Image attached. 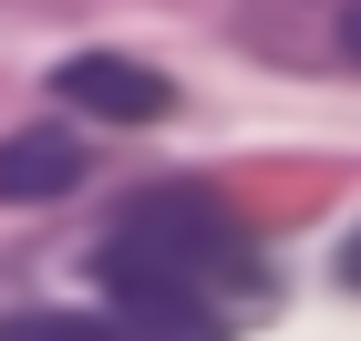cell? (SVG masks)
<instances>
[{"label": "cell", "instance_id": "cell-1", "mask_svg": "<svg viewBox=\"0 0 361 341\" xmlns=\"http://www.w3.org/2000/svg\"><path fill=\"white\" fill-rule=\"evenodd\" d=\"M258 238L227 217V197L207 186H145L124 207V227L104 238V289L124 300V321L145 311H217V289H258Z\"/></svg>", "mask_w": 361, "mask_h": 341}, {"label": "cell", "instance_id": "cell-2", "mask_svg": "<svg viewBox=\"0 0 361 341\" xmlns=\"http://www.w3.org/2000/svg\"><path fill=\"white\" fill-rule=\"evenodd\" d=\"M52 93L73 114H93V124H155V114L176 104V83L155 73V62H135V52H73L52 73Z\"/></svg>", "mask_w": 361, "mask_h": 341}, {"label": "cell", "instance_id": "cell-3", "mask_svg": "<svg viewBox=\"0 0 361 341\" xmlns=\"http://www.w3.org/2000/svg\"><path fill=\"white\" fill-rule=\"evenodd\" d=\"M93 145L62 135V124H31V135L0 145V197H62V186H83Z\"/></svg>", "mask_w": 361, "mask_h": 341}, {"label": "cell", "instance_id": "cell-4", "mask_svg": "<svg viewBox=\"0 0 361 341\" xmlns=\"http://www.w3.org/2000/svg\"><path fill=\"white\" fill-rule=\"evenodd\" d=\"M0 341H124V331L93 321V311H11V321H0Z\"/></svg>", "mask_w": 361, "mask_h": 341}, {"label": "cell", "instance_id": "cell-5", "mask_svg": "<svg viewBox=\"0 0 361 341\" xmlns=\"http://www.w3.org/2000/svg\"><path fill=\"white\" fill-rule=\"evenodd\" d=\"M124 341H227V331H217V311H145V321H124Z\"/></svg>", "mask_w": 361, "mask_h": 341}, {"label": "cell", "instance_id": "cell-6", "mask_svg": "<svg viewBox=\"0 0 361 341\" xmlns=\"http://www.w3.org/2000/svg\"><path fill=\"white\" fill-rule=\"evenodd\" d=\"M341 52L361 62V0H351V11H341Z\"/></svg>", "mask_w": 361, "mask_h": 341}, {"label": "cell", "instance_id": "cell-7", "mask_svg": "<svg viewBox=\"0 0 361 341\" xmlns=\"http://www.w3.org/2000/svg\"><path fill=\"white\" fill-rule=\"evenodd\" d=\"M341 280H351V289H361V227H351V249H341Z\"/></svg>", "mask_w": 361, "mask_h": 341}]
</instances>
